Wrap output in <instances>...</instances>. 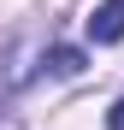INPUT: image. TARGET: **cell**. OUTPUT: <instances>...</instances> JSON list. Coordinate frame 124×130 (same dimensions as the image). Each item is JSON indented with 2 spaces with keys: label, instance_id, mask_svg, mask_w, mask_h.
<instances>
[{
  "label": "cell",
  "instance_id": "obj_1",
  "mask_svg": "<svg viewBox=\"0 0 124 130\" xmlns=\"http://www.w3.org/2000/svg\"><path fill=\"white\" fill-rule=\"evenodd\" d=\"M89 36L107 47V41H124V0H100L89 12Z\"/></svg>",
  "mask_w": 124,
  "mask_h": 130
},
{
  "label": "cell",
  "instance_id": "obj_2",
  "mask_svg": "<svg viewBox=\"0 0 124 130\" xmlns=\"http://www.w3.org/2000/svg\"><path fill=\"white\" fill-rule=\"evenodd\" d=\"M53 71H59V77H77V71H83V53H77V47H53Z\"/></svg>",
  "mask_w": 124,
  "mask_h": 130
},
{
  "label": "cell",
  "instance_id": "obj_3",
  "mask_svg": "<svg viewBox=\"0 0 124 130\" xmlns=\"http://www.w3.org/2000/svg\"><path fill=\"white\" fill-rule=\"evenodd\" d=\"M107 130H124V101H112V112H107Z\"/></svg>",
  "mask_w": 124,
  "mask_h": 130
}]
</instances>
